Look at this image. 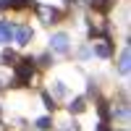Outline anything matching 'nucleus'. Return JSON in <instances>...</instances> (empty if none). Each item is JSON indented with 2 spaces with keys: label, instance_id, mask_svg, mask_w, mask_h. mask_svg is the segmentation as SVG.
<instances>
[{
  "label": "nucleus",
  "instance_id": "obj_1",
  "mask_svg": "<svg viewBox=\"0 0 131 131\" xmlns=\"http://www.w3.org/2000/svg\"><path fill=\"white\" fill-rule=\"evenodd\" d=\"M37 76V60L34 58H18V63L13 66V81L10 86H31Z\"/></svg>",
  "mask_w": 131,
  "mask_h": 131
},
{
  "label": "nucleus",
  "instance_id": "obj_2",
  "mask_svg": "<svg viewBox=\"0 0 131 131\" xmlns=\"http://www.w3.org/2000/svg\"><path fill=\"white\" fill-rule=\"evenodd\" d=\"M13 39L18 47H26L31 39H34V29H31L29 24H21V26H13Z\"/></svg>",
  "mask_w": 131,
  "mask_h": 131
},
{
  "label": "nucleus",
  "instance_id": "obj_3",
  "mask_svg": "<svg viewBox=\"0 0 131 131\" xmlns=\"http://www.w3.org/2000/svg\"><path fill=\"white\" fill-rule=\"evenodd\" d=\"M50 50H52V52H68V50H71L68 34H52V39H50Z\"/></svg>",
  "mask_w": 131,
  "mask_h": 131
},
{
  "label": "nucleus",
  "instance_id": "obj_4",
  "mask_svg": "<svg viewBox=\"0 0 131 131\" xmlns=\"http://www.w3.org/2000/svg\"><path fill=\"white\" fill-rule=\"evenodd\" d=\"M89 5H92V10L97 16H105L115 8V0H89Z\"/></svg>",
  "mask_w": 131,
  "mask_h": 131
},
{
  "label": "nucleus",
  "instance_id": "obj_5",
  "mask_svg": "<svg viewBox=\"0 0 131 131\" xmlns=\"http://www.w3.org/2000/svg\"><path fill=\"white\" fill-rule=\"evenodd\" d=\"M10 39H13V24L0 18V42H10Z\"/></svg>",
  "mask_w": 131,
  "mask_h": 131
},
{
  "label": "nucleus",
  "instance_id": "obj_6",
  "mask_svg": "<svg viewBox=\"0 0 131 131\" xmlns=\"http://www.w3.org/2000/svg\"><path fill=\"white\" fill-rule=\"evenodd\" d=\"M71 113H76V115H79V113H84L86 110V100H84V97H76V100H71Z\"/></svg>",
  "mask_w": 131,
  "mask_h": 131
},
{
  "label": "nucleus",
  "instance_id": "obj_7",
  "mask_svg": "<svg viewBox=\"0 0 131 131\" xmlns=\"http://www.w3.org/2000/svg\"><path fill=\"white\" fill-rule=\"evenodd\" d=\"M3 63L13 68V66L18 63V52H13V50H3Z\"/></svg>",
  "mask_w": 131,
  "mask_h": 131
},
{
  "label": "nucleus",
  "instance_id": "obj_8",
  "mask_svg": "<svg viewBox=\"0 0 131 131\" xmlns=\"http://www.w3.org/2000/svg\"><path fill=\"white\" fill-rule=\"evenodd\" d=\"M118 68H121V73H128V50L121 52V60H118Z\"/></svg>",
  "mask_w": 131,
  "mask_h": 131
},
{
  "label": "nucleus",
  "instance_id": "obj_9",
  "mask_svg": "<svg viewBox=\"0 0 131 131\" xmlns=\"http://www.w3.org/2000/svg\"><path fill=\"white\" fill-rule=\"evenodd\" d=\"M42 102H45V107H47V110H55V107H58V102H55V97H50L47 92H42Z\"/></svg>",
  "mask_w": 131,
  "mask_h": 131
},
{
  "label": "nucleus",
  "instance_id": "obj_10",
  "mask_svg": "<svg viewBox=\"0 0 131 131\" xmlns=\"http://www.w3.org/2000/svg\"><path fill=\"white\" fill-rule=\"evenodd\" d=\"M37 126H39L42 131H50V128H52V118H47V115H45V118H39Z\"/></svg>",
  "mask_w": 131,
  "mask_h": 131
},
{
  "label": "nucleus",
  "instance_id": "obj_11",
  "mask_svg": "<svg viewBox=\"0 0 131 131\" xmlns=\"http://www.w3.org/2000/svg\"><path fill=\"white\" fill-rule=\"evenodd\" d=\"M39 66H45V68H47V66H52V55H50V52L39 58Z\"/></svg>",
  "mask_w": 131,
  "mask_h": 131
}]
</instances>
